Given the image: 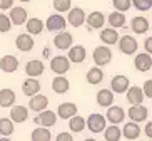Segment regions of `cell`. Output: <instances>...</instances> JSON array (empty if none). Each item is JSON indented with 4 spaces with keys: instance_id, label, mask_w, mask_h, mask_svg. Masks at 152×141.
Returning <instances> with one entry per match:
<instances>
[{
    "instance_id": "6da1fadb",
    "label": "cell",
    "mask_w": 152,
    "mask_h": 141,
    "mask_svg": "<svg viewBox=\"0 0 152 141\" xmlns=\"http://www.w3.org/2000/svg\"><path fill=\"white\" fill-rule=\"evenodd\" d=\"M117 44H119V49H121V52H122V54H125V55L135 54V52H137V49H139L137 41H135L132 35H129V34H127V35L119 37Z\"/></svg>"
},
{
    "instance_id": "7a4b0ae2",
    "label": "cell",
    "mask_w": 152,
    "mask_h": 141,
    "mask_svg": "<svg viewBox=\"0 0 152 141\" xmlns=\"http://www.w3.org/2000/svg\"><path fill=\"white\" fill-rule=\"evenodd\" d=\"M92 59H94L95 66H107L112 61V50L107 46H99L94 49V54H92Z\"/></svg>"
},
{
    "instance_id": "3957f363",
    "label": "cell",
    "mask_w": 152,
    "mask_h": 141,
    "mask_svg": "<svg viewBox=\"0 0 152 141\" xmlns=\"http://www.w3.org/2000/svg\"><path fill=\"white\" fill-rule=\"evenodd\" d=\"M105 121H107L105 116H102L99 113H92L89 118L85 119V126L89 128V131L92 133H102L105 129Z\"/></svg>"
},
{
    "instance_id": "277c9868",
    "label": "cell",
    "mask_w": 152,
    "mask_h": 141,
    "mask_svg": "<svg viewBox=\"0 0 152 141\" xmlns=\"http://www.w3.org/2000/svg\"><path fill=\"white\" fill-rule=\"evenodd\" d=\"M69 69H70V61H69V57H65V55H55V57H52V61H50V71L55 74H67Z\"/></svg>"
},
{
    "instance_id": "5b68a950",
    "label": "cell",
    "mask_w": 152,
    "mask_h": 141,
    "mask_svg": "<svg viewBox=\"0 0 152 141\" xmlns=\"http://www.w3.org/2000/svg\"><path fill=\"white\" fill-rule=\"evenodd\" d=\"M44 24H45V29L49 32H60V30H65V27H67V20L60 14L50 15Z\"/></svg>"
},
{
    "instance_id": "8992f818",
    "label": "cell",
    "mask_w": 152,
    "mask_h": 141,
    "mask_svg": "<svg viewBox=\"0 0 152 141\" xmlns=\"http://www.w3.org/2000/svg\"><path fill=\"white\" fill-rule=\"evenodd\" d=\"M34 121H35V123H39L40 126L52 128V126H55V123H57V113H54V111H50V109H47V108H45L44 111H40V113H39V116H37Z\"/></svg>"
},
{
    "instance_id": "52a82bcc",
    "label": "cell",
    "mask_w": 152,
    "mask_h": 141,
    "mask_svg": "<svg viewBox=\"0 0 152 141\" xmlns=\"http://www.w3.org/2000/svg\"><path fill=\"white\" fill-rule=\"evenodd\" d=\"M134 66L139 72H147L152 69V55L149 52H140L135 55L134 59Z\"/></svg>"
},
{
    "instance_id": "ba28073f",
    "label": "cell",
    "mask_w": 152,
    "mask_h": 141,
    "mask_svg": "<svg viewBox=\"0 0 152 141\" xmlns=\"http://www.w3.org/2000/svg\"><path fill=\"white\" fill-rule=\"evenodd\" d=\"M69 61L70 62H74V64H82L85 61V57H87V50H85V47L84 46H70L69 47Z\"/></svg>"
},
{
    "instance_id": "9c48e42d",
    "label": "cell",
    "mask_w": 152,
    "mask_h": 141,
    "mask_svg": "<svg viewBox=\"0 0 152 141\" xmlns=\"http://www.w3.org/2000/svg\"><path fill=\"white\" fill-rule=\"evenodd\" d=\"M72 42H74L72 34L70 32H65V30H60L57 35L54 37V46L57 47L58 50H67L69 47L72 46Z\"/></svg>"
},
{
    "instance_id": "30bf717a",
    "label": "cell",
    "mask_w": 152,
    "mask_h": 141,
    "mask_svg": "<svg viewBox=\"0 0 152 141\" xmlns=\"http://www.w3.org/2000/svg\"><path fill=\"white\" fill-rule=\"evenodd\" d=\"M130 29L134 34H139V35H142L145 32L151 29V24H149L147 17H142V15H137L130 20Z\"/></svg>"
},
{
    "instance_id": "8fae6325",
    "label": "cell",
    "mask_w": 152,
    "mask_h": 141,
    "mask_svg": "<svg viewBox=\"0 0 152 141\" xmlns=\"http://www.w3.org/2000/svg\"><path fill=\"white\" fill-rule=\"evenodd\" d=\"M44 71H45V66L39 59H32L25 64V74L28 78H39V76L44 74Z\"/></svg>"
},
{
    "instance_id": "7c38bea8",
    "label": "cell",
    "mask_w": 152,
    "mask_h": 141,
    "mask_svg": "<svg viewBox=\"0 0 152 141\" xmlns=\"http://www.w3.org/2000/svg\"><path fill=\"white\" fill-rule=\"evenodd\" d=\"M49 106V97L44 94H34L30 96V103H28V108H30L34 113H40V111H44L45 108Z\"/></svg>"
},
{
    "instance_id": "4fadbf2b",
    "label": "cell",
    "mask_w": 152,
    "mask_h": 141,
    "mask_svg": "<svg viewBox=\"0 0 152 141\" xmlns=\"http://www.w3.org/2000/svg\"><path fill=\"white\" fill-rule=\"evenodd\" d=\"M67 22L70 24L72 27H80L82 24L85 22V12L80 9V7H74L69 10V17H67Z\"/></svg>"
},
{
    "instance_id": "5bb4252c",
    "label": "cell",
    "mask_w": 152,
    "mask_h": 141,
    "mask_svg": "<svg viewBox=\"0 0 152 141\" xmlns=\"http://www.w3.org/2000/svg\"><path fill=\"white\" fill-rule=\"evenodd\" d=\"M105 119L110 121L112 124H121L122 121L125 119V111L122 109L121 106H109L107 114H105Z\"/></svg>"
},
{
    "instance_id": "9a60e30c",
    "label": "cell",
    "mask_w": 152,
    "mask_h": 141,
    "mask_svg": "<svg viewBox=\"0 0 152 141\" xmlns=\"http://www.w3.org/2000/svg\"><path fill=\"white\" fill-rule=\"evenodd\" d=\"M149 116V111L145 106H140V104H132L129 108V118L132 119V121H135V123H142V121H145Z\"/></svg>"
},
{
    "instance_id": "2e32d148",
    "label": "cell",
    "mask_w": 152,
    "mask_h": 141,
    "mask_svg": "<svg viewBox=\"0 0 152 141\" xmlns=\"http://www.w3.org/2000/svg\"><path fill=\"white\" fill-rule=\"evenodd\" d=\"M34 46H35V42H34V39H32V35L28 32L27 34H20L15 39V47L18 50H22V52H30L34 49Z\"/></svg>"
},
{
    "instance_id": "e0dca14e",
    "label": "cell",
    "mask_w": 152,
    "mask_h": 141,
    "mask_svg": "<svg viewBox=\"0 0 152 141\" xmlns=\"http://www.w3.org/2000/svg\"><path fill=\"white\" fill-rule=\"evenodd\" d=\"M85 22H87V30L102 29V25L105 24V17L102 12H90L89 17H85Z\"/></svg>"
},
{
    "instance_id": "ac0fdd59",
    "label": "cell",
    "mask_w": 152,
    "mask_h": 141,
    "mask_svg": "<svg viewBox=\"0 0 152 141\" xmlns=\"http://www.w3.org/2000/svg\"><path fill=\"white\" fill-rule=\"evenodd\" d=\"M0 69H2L4 72H7V74L15 72V71L18 69V59L12 54L4 55V57L0 59Z\"/></svg>"
},
{
    "instance_id": "d6986e66",
    "label": "cell",
    "mask_w": 152,
    "mask_h": 141,
    "mask_svg": "<svg viewBox=\"0 0 152 141\" xmlns=\"http://www.w3.org/2000/svg\"><path fill=\"white\" fill-rule=\"evenodd\" d=\"M69 89H70L69 79H65L62 74H57V78H54V81H52V91L57 94H67Z\"/></svg>"
},
{
    "instance_id": "ffe728a7",
    "label": "cell",
    "mask_w": 152,
    "mask_h": 141,
    "mask_svg": "<svg viewBox=\"0 0 152 141\" xmlns=\"http://www.w3.org/2000/svg\"><path fill=\"white\" fill-rule=\"evenodd\" d=\"M125 92H127V101L130 104H142L144 97H145L142 87H139V86H129Z\"/></svg>"
},
{
    "instance_id": "44dd1931",
    "label": "cell",
    "mask_w": 152,
    "mask_h": 141,
    "mask_svg": "<svg viewBox=\"0 0 152 141\" xmlns=\"http://www.w3.org/2000/svg\"><path fill=\"white\" fill-rule=\"evenodd\" d=\"M100 41L104 42V44H107V46H114V44H117V41H119V32H117V29L114 27H107V29H102L100 30Z\"/></svg>"
},
{
    "instance_id": "7402d4cb",
    "label": "cell",
    "mask_w": 152,
    "mask_h": 141,
    "mask_svg": "<svg viewBox=\"0 0 152 141\" xmlns=\"http://www.w3.org/2000/svg\"><path fill=\"white\" fill-rule=\"evenodd\" d=\"M110 87L115 94H122V92H125L127 87H129V79L125 78V76H122V74L114 76L112 81H110Z\"/></svg>"
},
{
    "instance_id": "603a6c76",
    "label": "cell",
    "mask_w": 152,
    "mask_h": 141,
    "mask_svg": "<svg viewBox=\"0 0 152 141\" xmlns=\"http://www.w3.org/2000/svg\"><path fill=\"white\" fill-rule=\"evenodd\" d=\"M140 126H139V123H135V121H130V123H127L124 126V129H122V136L125 138V140H137L139 136H140Z\"/></svg>"
},
{
    "instance_id": "cb8c5ba5",
    "label": "cell",
    "mask_w": 152,
    "mask_h": 141,
    "mask_svg": "<svg viewBox=\"0 0 152 141\" xmlns=\"http://www.w3.org/2000/svg\"><path fill=\"white\" fill-rule=\"evenodd\" d=\"M9 17H10V20H12V24H15V25H23L28 18L27 10L23 9V7H12Z\"/></svg>"
},
{
    "instance_id": "d4e9b609",
    "label": "cell",
    "mask_w": 152,
    "mask_h": 141,
    "mask_svg": "<svg viewBox=\"0 0 152 141\" xmlns=\"http://www.w3.org/2000/svg\"><path fill=\"white\" fill-rule=\"evenodd\" d=\"M15 92L10 87H4L0 89V108H10L15 104Z\"/></svg>"
},
{
    "instance_id": "484cf974",
    "label": "cell",
    "mask_w": 152,
    "mask_h": 141,
    "mask_svg": "<svg viewBox=\"0 0 152 141\" xmlns=\"http://www.w3.org/2000/svg\"><path fill=\"white\" fill-rule=\"evenodd\" d=\"M25 27H27V32L30 34V35H39V34H42L45 29V24L42 22L40 18H27V22H25Z\"/></svg>"
},
{
    "instance_id": "4316f807",
    "label": "cell",
    "mask_w": 152,
    "mask_h": 141,
    "mask_svg": "<svg viewBox=\"0 0 152 141\" xmlns=\"http://www.w3.org/2000/svg\"><path fill=\"white\" fill-rule=\"evenodd\" d=\"M10 119L14 123H25L28 119V109L25 106H14L10 111Z\"/></svg>"
},
{
    "instance_id": "83f0119b",
    "label": "cell",
    "mask_w": 152,
    "mask_h": 141,
    "mask_svg": "<svg viewBox=\"0 0 152 141\" xmlns=\"http://www.w3.org/2000/svg\"><path fill=\"white\" fill-rule=\"evenodd\" d=\"M77 114V106L74 103H62L58 104L57 108V118H62V119H69L70 116Z\"/></svg>"
},
{
    "instance_id": "f1b7e54d",
    "label": "cell",
    "mask_w": 152,
    "mask_h": 141,
    "mask_svg": "<svg viewBox=\"0 0 152 141\" xmlns=\"http://www.w3.org/2000/svg\"><path fill=\"white\" fill-rule=\"evenodd\" d=\"M22 91L25 96H34L37 94V92H40V82L37 81L35 78H30V79H25L22 84Z\"/></svg>"
},
{
    "instance_id": "f546056e",
    "label": "cell",
    "mask_w": 152,
    "mask_h": 141,
    "mask_svg": "<svg viewBox=\"0 0 152 141\" xmlns=\"http://www.w3.org/2000/svg\"><path fill=\"white\" fill-rule=\"evenodd\" d=\"M97 104L102 106V108H109V106L114 103V91H110V89H100V91L97 92Z\"/></svg>"
},
{
    "instance_id": "4dcf8cb0",
    "label": "cell",
    "mask_w": 152,
    "mask_h": 141,
    "mask_svg": "<svg viewBox=\"0 0 152 141\" xmlns=\"http://www.w3.org/2000/svg\"><path fill=\"white\" fill-rule=\"evenodd\" d=\"M69 119H70L69 121V129L72 133H82L85 129V118H82L79 114H74Z\"/></svg>"
},
{
    "instance_id": "1f68e13d",
    "label": "cell",
    "mask_w": 152,
    "mask_h": 141,
    "mask_svg": "<svg viewBox=\"0 0 152 141\" xmlns=\"http://www.w3.org/2000/svg\"><path fill=\"white\" fill-rule=\"evenodd\" d=\"M104 79V71L99 66H95V67L89 69V72H87V82L89 84H92V86H97V84H100Z\"/></svg>"
},
{
    "instance_id": "d6a6232c",
    "label": "cell",
    "mask_w": 152,
    "mask_h": 141,
    "mask_svg": "<svg viewBox=\"0 0 152 141\" xmlns=\"http://www.w3.org/2000/svg\"><path fill=\"white\" fill-rule=\"evenodd\" d=\"M125 22H127V18H125L124 12H112L109 15V25H112L114 29H119V27H125Z\"/></svg>"
},
{
    "instance_id": "836d02e7",
    "label": "cell",
    "mask_w": 152,
    "mask_h": 141,
    "mask_svg": "<svg viewBox=\"0 0 152 141\" xmlns=\"http://www.w3.org/2000/svg\"><path fill=\"white\" fill-rule=\"evenodd\" d=\"M14 121L9 118H0V134L4 138H10L12 134H14Z\"/></svg>"
},
{
    "instance_id": "e575fe53",
    "label": "cell",
    "mask_w": 152,
    "mask_h": 141,
    "mask_svg": "<svg viewBox=\"0 0 152 141\" xmlns=\"http://www.w3.org/2000/svg\"><path fill=\"white\" fill-rule=\"evenodd\" d=\"M104 131H105V133H104L105 141H119L122 138V129H119L117 124H112V126L105 128Z\"/></svg>"
},
{
    "instance_id": "d590c367",
    "label": "cell",
    "mask_w": 152,
    "mask_h": 141,
    "mask_svg": "<svg viewBox=\"0 0 152 141\" xmlns=\"http://www.w3.org/2000/svg\"><path fill=\"white\" fill-rule=\"evenodd\" d=\"M30 138L34 141H50V140H52V134H50L49 128L42 126V128H35V129L32 131V136Z\"/></svg>"
},
{
    "instance_id": "8d00e7d4",
    "label": "cell",
    "mask_w": 152,
    "mask_h": 141,
    "mask_svg": "<svg viewBox=\"0 0 152 141\" xmlns=\"http://www.w3.org/2000/svg\"><path fill=\"white\" fill-rule=\"evenodd\" d=\"M112 5L119 12H127L132 7V0H112Z\"/></svg>"
},
{
    "instance_id": "74e56055",
    "label": "cell",
    "mask_w": 152,
    "mask_h": 141,
    "mask_svg": "<svg viewBox=\"0 0 152 141\" xmlns=\"http://www.w3.org/2000/svg\"><path fill=\"white\" fill-rule=\"evenodd\" d=\"M132 5L139 12H147L152 9V0H132Z\"/></svg>"
},
{
    "instance_id": "f35d334b",
    "label": "cell",
    "mask_w": 152,
    "mask_h": 141,
    "mask_svg": "<svg viewBox=\"0 0 152 141\" xmlns=\"http://www.w3.org/2000/svg\"><path fill=\"white\" fill-rule=\"evenodd\" d=\"M72 7V0H54V9L57 12H69Z\"/></svg>"
},
{
    "instance_id": "ab89813d",
    "label": "cell",
    "mask_w": 152,
    "mask_h": 141,
    "mask_svg": "<svg viewBox=\"0 0 152 141\" xmlns=\"http://www.w3.org/2000/svg\"><path fill=\"white\" fill-rule=\"evenodd\" d=\"M10 29H12V20H10V17L5 14H0V32L5 34V32H10Z\"/></svg>"
},
{
    "instance_id": "60d3db41",
    "label": "cell",
    "mask_w": 152,
    "mask_h": 141,
    "mask_svg": "<svg viewBox=\"0 0 152 141\" xmlns=\"http://www.w3.org/2000/svg\"><path fill=\"white\" fill-rule=\"evenodd\" d=\"M142 91H144V96H145V97H151L152 99V79H147V81L144 82Z\"/></svg>"
},
{
    "instance_id": "b9f144b4",
    "label": "cell",
    "mask_w": 152,
    "mask_h": 141,
    "mask_svg": "<svg viewBox=\"0 0 152 141\" xmlns=\"http://www.w3.org/2000/svg\"><path fill=\"white\" fill-rule=\"evenodd\" d=\"M57 141H74V138H72V134L70 133H58L57 134V138H55Z\"/></svg>"
},
{
    "instance_id": "7bdbcfd3",
    "label": "cell",
    "mask_w": 152,
    "mask_h": 141,
    "mask_svg": "<svg viewBox=\"0 0 152 141\" xmlns=\"http://www.w3.org/2000/svg\"><path fill=\"white\" fill-rule=\"evenodd\" d=\"M14 7V0H0V9L2 10H9Z\"/></svg>"
},
{
    "instance_id": "ee69618b",
    "label": "cell",
    "mask_w": 152,
    "mask_h": 141,
    "mask_svg": "<svg viewBox=\"0 0 152 141\" xmlns=\"http://www.w3.org/2000/svg\"><path fill=\"white\" fill-rule=\"evenodd\" d=\"M144 49H145V52H149V54L152 55V37L145 39V42H144Z\"/></svg>"
},
{
    "instance_id": "f6af8a7d",
    "label": "cell",
    "mask_w": 152,
    "mask_h": 141,
    "mask_svg": "<svg viewBox=\"0 0 152 141\" xmlns=\"http://www.w3.org/2000/svg\"><path fill=\"white\" fill-rule=\"evenodd\" d=\"M144 133H145V136H147L149 140H152V121H149V123L145 124V128H144Z\"/></svg>"
},
{
    "instance_id": "bcb514c9",
    "label": "cell",
    "mask_w": 152,
    "mask_h": 141,
    "mask_svg": "<svg viewBox=\"0 0 152 141\" xmlns=\"http://www.w3.org/2000/svg\"><path fill=\"white\" fill-rule=\"evenodd\" d=\"M50 54H52L50 47H45V49H44V57H50Z\"/></svg>"
},
{
    "instance_id": "7dc6e473",
    "label": "cell",
    "mask_w": 152,
    "mask_h": 141,
    "mask_svg": "<svg viewBox=\"0 0 152 141\" xmlns=\"http://www.w3.org/2000/svg\"><path fill=\"white\" fill-rule=\"evenodd\" d=\"M20 2H30V0H20Z\"/></svg>"
},
{
    "instance_id": "c3c4849f",
    "label": "cell",
    "mask_w": 152,
    "mask_h": 141,
    "mask_svg": "<svg viewBox=\"0 0 152 141\" xmlns=\"http://www.w3.org/2000/svg\"><path fill=\"white\" fill-rule=\"evenodd\" d=\"M151 30H152V24H151Z\"/></svg>"
}]
</instances>
